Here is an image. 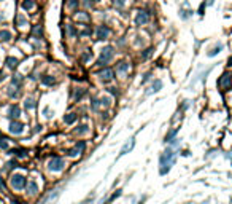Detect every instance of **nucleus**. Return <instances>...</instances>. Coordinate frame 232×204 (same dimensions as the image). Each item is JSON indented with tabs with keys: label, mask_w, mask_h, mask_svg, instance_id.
Returning a JSON list of instances; mask_svg holds the SVG:
<instances>
[{
	"label": "nucleus",
	"mask_w": 232,
	"mask_h": 204,
	"mask_svg": "<svg viewBox=\"0 0 232 204\" xmlns=\"http://www.w3.org/2000/svg\"><path fill=\"white\" fill-rule=\"evenodd\" d=\"M19 115H21L19 107H18V105H11V107H10V113H8V117L16 120V118H19Z\"/></svg>",
	"instance_id": "obj_11"
},
{
	"label": "nucleus",
	"mask_w": 232,
	"mask_h": 204,
	"mask_svg": "<svg viewBox=\"0 0 232 204\" xmlns=\"http://www.w3.org/2000/svg\"><path fill=\"white\" fill-rule=\"evenodd\" d=\"M87 131H89V126L87 124H81L80 129H76V134H86Z\"/></svg>",
	"instance_id": "obj_26"
},
{
	"label": "nucleus",
	"mask_w": 232,
	"mask_h": 204,
	"mask_svg": "<svg viewBox=\"0 0 232 204\" xmlns=\"http://www.w3.org/2000/svg\"><path fill=\"white\" fill-rule=\"evenodd\" d=\"M221 50H222V45H221V43H218V45H215V46H213V48H211L210 51H208V53H207V56H208V58H213V56H216V54L220 53Z\"/></svg>",
	"instance_id": "obj_12"
},
{
	"label": "nucleus",
	"mask_w": 232,
	"mask_h": 204,
	"mask_svg": "<svg viewBox=\"0 0 232 204\" xmlns=\"http://www.w3.org/2000/svg\"><path fill=\"white\" fill-rule=\"evenodd\" d=\"M150 22V13H148L146 10H140L137 13V16H135V24L137 26H145Z\"/></svg>",
	"instance_id": "obj_6"
},
{
	"label": "nucleus",
	"mask_w": 232,
	"mask_h": 204,
	"mask_svg": "<svg viewBox=\"0 0 232 204\" xmlns=\"http://www.w3.org/2000/svg\"><path fill=\"white\" fill-rule=\"evenodd\" d=\"M22 131H24V124H22L21 121H13L10 124V132L11 134H21Z\"/></svg>",
	"instance_id": "obj_8"
},
{
	"label": "nucleus",
	"mask_w": 232,
	"mask_h": 204,
	"mask_svg": "<svg viewBox=\"0 0 232 204\" xmlns=\"http://www.w3.org/2000/svg\"><path fill=\"white\" fill-rule=\"evenodd\" d=\"M48 168L51 171H54V172H61V171L65 168V161H64L62 158H53V160H49V163H48Z\"/></svg>",
	"instance_id": "obj_5"
},
{
	"label": "nucleus",
	"mask_w": 232,
	"mask_h": 204,
	"mask_svg": "<svg viewBox=\"0 0 232 204\" xmlns=\"http://www.w3.org/2000/svg\"><path fill=\"white\" fill-rule=\"evenodd\" d=\"M68 7H70L72 10H76L78 8V0H70V2H68Z\"/></svg>",
	"instance_id": "obj_31"
},
{
	"label": "nucleus",
	"mask_w": 232,
	"mask_h": 204,
	"mask_svg": "<svg viewBox=\"0 0 232 204\" xmlns=\"http://www.w3.org/2000/svg\"><path fill=\"white\" fill-rule=\"evenodd\" d=\"M127 70H129V64L124 62V61H121L118 66H116V72H118V73H126Z\"/></svg>",
	"instance_id": "obj_13"
},
{
	"label": "nucleus",
	"mask_w": 232,
	"mask_h": 204,
	"mask_svg": "<svg viewBox=\"0 0 232 204\" xmlns=\"http://www.w3.org/2000/svg\"><path fill=\"white\" fill-rule=\"evenodd\" d=\"M16 22H18V26H19V27L27 26V19H26L24 15H18V16H16Z\"/></svg>",
	"instance_id": "obj_20"
},
{
	"label": "nucleus",
	"mask_w": 232,
	"mask_h": 204,
	"mask_svg": "<svg viewBox=\"0 0 232 204\" xmlns=\"http://www.w3.org/2000/svg\"><path fill=\"white\" fill-rule=\"evenodd\" d=\"M11 204H21V203H19V201H13Z\"/></svg>",
	"instance_id": "obj_42"
},
{
	"label": "nucleus",
	"mask_w": 232,
	"mask_h": 204,
	"mask_svg": "<svg viewBox=\"0 0 232 204\" xmlns=\"http://www.w3.org/2000/svg\"><path fill=\"white\" fill-rule=\"evenodd\" d=\"M0 40H3V41H8V40H11V32L10 30H0Z\"/></svg>",
	"instance_id": "obj_17"
},
{
	"label": "nucleus",
	"mask_w": 232,
	"mask_h": 204,
	"mask_svg": "<svg viewBox=\"0 0 232 204\" xmlns=\"http://www.w3.org/2000/svg\"><path fill=\"white\" fill-rule=\"evenodd\" d=\"M150 77H151V73H146V75H145V78H143V83H146L148 80H150Z\"/></svg>",
	"instance_id": "obj_39"
},
{
	"label": "nucleus",
	"mask_w": 232,
	"mask_h": 204,
	"mask_svg": "<svg viewBox=\"0 0 232 204\" xmlns=\"http://www.w3.org/2000/svg\"><path fill=\"white\" fill-rule=\"evenodd\" d=\"M10 185H11V188H15V190H22V188L27 187V179L21 174H15L10 179Z\"/></svg>",
	"instance_id": "obj_3"
},
{
	"label": "nucleus",
	"mask_w": 232,
	"mask_h": 204,
	"mask_svg": "<svg viewBox=\"0 0 232 204\" xmlns=\"http://www.w3.org/2000/svg\"><path fill=\"white\" fill-rule=\"evenodd\" d=\"M75 120H76V113H68V115L64 117V123H65V124H72Z\"/></svg>",
	"instance_id": "obj_19"
},
{
	"label": "nucleus",
	"mask_w": 232,
	"mask_h": 204,
	"mask_svg": "<svg viewBox=\"0 0 232 204\" xmlns=\"http://www.w3.org/2000/svg\"><path fill=\"white\" fill-rule=\"evenodd\" d=\"M11 153L15 156H18V158H26L27 156V152L24 150V148H15V150H11Z\"/></svg>",
	"instance_id": "obj_16"
},
{
	"label": "nucleus",
	"mask_w": 232,
	"mask_h": 204,
	"mask_svg": "<svg viewBox=\"0 0 232 204\" xmlns=\"http://www.w3.org/2000/svg\"><path fill=\"white\" fill-rule=\"evenodd\" d=\"M151 54H153V48H148V50H145V53L142 54V59L145 61V59H148V58L151 56Z\"/></svg>",
	"instance_id": "obj_27"
},
{
	"label": "nucleus",
	"mask_w": 232,
	"mask_h": 204,
	"mask_svg": "<svg viewBox=\"0 0 232 204\" xmlns=\"http://www.w3.org/2000/svg\"><path fill=\"white\" fill-rule=\"evenodd\" d=\"M108 91L111 92V94H118V91H116V88H108Z\"/></svg>",
	"instance_id": "obj_38"
},
{
	"label": "nucleus",
	"mask_w": 232,
	"mask_h": 204,
	"mask_svg": "<svg viewBox=\"0 0 232 204\" xmlns=\"http://www.w3.org/2000/svg\"><path fill=\"white\" fill-rule=\"evenodd\" d=\"M177 132H178V129H175V131H172V132H169L165 136V140L164 142H172V139H173L175 136H177Z\"/></svg>",
	"instance_id": "obj_25"
},
{
	"label": "nucleus",
	"mask_w": 232,
	"mask_h": 204,
	"mask_svg": "<svg viewBox=\"0 0 232 204\" xmlns=\"http://www.w3.org/2000/svg\"><path fill=\"white\" fill-rule=\"evenodd\" d=\"M18 64H19V61H18L16 58H8V59H7V66L10 67V69L18 67Z\"/></svg>",
	"instance_id": "obj_21"
},
{
	"label": "nucleus",
	"mask_w": 232,
	"mask_h": 204,
	"mask_svg": "<svg viewBox=\"0 0 232 204\" xmlns=\"http://www.w3.org/2000/svg\"><path fill=\"white\" fill-rule=\"evenodd\" d=\"M115 7L116 8H124L126 7V0H115Z\"/></svg>",
	"instance_id": "obj_29"
},
{
	"label": "nucleus",
	"mask_w": 232,
	"mask_h": 204,
	"mask_svg": "<svg viewBox=\"0 0 232 204\" xmlns=\"http://www.w3.org/2000/svg\"><path fill=\"white\" fill-rule=\"evenodd\" d=\"M203 8H205V3H202V5H200V8H199V13H200V15H203Z\"/></svg>",
	"instance_id": "obj_40"
},
{
	"label": "nucleus",
	"mask_w": 232,
	"mask_h": 204,
	"mask_svg": "<svg viewBox=\"0 0 232 204\" xmlns=\"http://www.w3.org/2000/svg\"><path fill=\"white\" fill-rule=\"evenodd\" d=\"M110 35V29L106 26H99L97 27V40H105Z\"/></svg>",
	"instance_id": "obj_7"
},
{
	"label": "nucleus",
	"mask_w": 232,
	"mask_h": 204,
	"mask_svg": "<svg viewBox=\"0 0 232 204\" xmlns=\"http://www.w3.org/2000/svg\"><path fill=\"white\" fill-rule=\"evenodd\" d=\"M99 77H100L104 81H108V80H111V78L115 77V72L111 70V69H104L102 72H99Z\"/></svg>",
	"instance_id": "obj_9"
},
{
	"label": "nucleus",
	"mask_w": 232,
	"mask_h": 204,
	"mask_svg": "<svg viewBox=\"0 0 232 204\" xmlns=\"http://www.w3.org/2000/svg\"><path fill=\"white\" fill-rule=\"evenodd\" d=\"M24 107H26V110L34 109V107H35V101L30 99V97H29V99H26V101H24Z\"/></svg>",
	"instance_id": "obj_22"
},
{
	"label": "nucleus",
	"mask_w": 232,
	"mask_h": 204,
	"mask_svg": "<svg viewBox=\"0 0 232 204\" xmlns=\"http://www.w3.org/2000/svg\"><path fill=\"white\" fill-rule=\"evenodd\" d=\"M0 148H8L7 139H0Z\"/></svg>",
	"instance_id": "obj_32"
},
{
	"label": "nucleus",
	"mask_w": 232,
	"mask_h": 204,
	"mask_svg": "<svg viewBox=\"0 0 232 204\" xmlns=\"http://www.w3.org/2000/svg\"><path fill=\"white\" fill-rule=\"evenodd\" d=\"M84 89H83V88H78V89L75 91V99H81V97H83V94H84Z\"/></svg>",
	"instance_id": "obj_28"
},
{
	"label": "nucleus",
	"mask_w": 232,
	"mask_h": 204,
	"mask_svg": "<svg viewBox=\"0 0 232 204\" xmlns=\"http://www.w3.org/2000/svg\"><path fill=\"white\" fill-rule=\"evenodd\" d=\"M173 163H175V152H173V147H169L161 156V171L159 172L162 175H165L170 171V166Z\"/></svg>",
	"instance_id": "obj_1"
},
{
	"label": "nucleus",
	"mask_w": 232,
	"mask_h": 204,
	"mask_svg": "<svg viewBox=\"0 0 232 204\" xmlns=\"http://www.w3.org/2000/svg\"><path fill=\"white\" fill-rule=\"evenodd\" d=\"M80 153H81V150H80L78 147H75V148H72V150H68L67 155H68V156H78Z\"/></svg>",
	"instance_id": "obj_24"
},
{
	"label": "nucleus",
	"mask_w": 232,
	"mask_h": 204,
	"mask_svg": "<svg viewBox=\"0 0 232 204\" xmlns=\"http://www.w3.org/2000/svg\"><path fill=\"white\" fill-rule=\"evenodd\" d=\"M41 81H43V85H54V78L49 77V75H45L41 78Z\"/></svg>",
	"instance_id": "obj_23"
},
{
	"label": "nucleus",
	"mask_w": 232,
	"mask_h": 204,
	"mask_svg": "<svg viewBox=\"0 0 232 204\" xmlns=\"http://www.w3.org/2000/svg\"><path fill=\"white\" fill-rule=\"evenodd\" d=\"M43 113H45V117H51V110H49V107H45V110H43Z\"/></svg>",
	"instance_id": "obj_36"
},
{
	"label": "nucleus",
	"mask_w": 232,
	"mask_h": 204,
	"mask_svg": "<svg viewBox=\"0 0 232 204\" xmlns=\"http://www.w3.org/2000/svg\"><path fill=\"white\" fill-rule=\"evenodd\" d=\"M27 191H29V194H35L37 191H38V185H37L35 182H30L29 185H27Z\"/></svg>",
	"instance_id": "obj_18"
},
{
	"label": "nucleus",
	"mask_w": 232,
	"mask_h": 204,
	"mask_svg": "<svg viewBox=\"0 0 232 204\" xmlns=\"http://www.w3.org/2000/svg\"><path fill=\"white\" fill-rule=\"evenodd\" d=\"M76 18H78L80 21H87V19H89V16H87V15H78Z\"/></svg>",
	"instance_id": "obj_34"
},
{
	"label": "nucleus",
	"mask_w": 232,
	"mask_h": 204,
	"mask_svg": "<svg viewBox=\"0 0 232 204\" xmlns=\"http://www.w3.org/2000/svg\"><path fill=\"white\" fill-rule=\"evenodd\" d=\"M21 7H22V10H32V8L35 7V3H34V0H22V3H21Z\"/></svg>",
	"instance_id": "obj_15"
},
{
	"label": "nucleus",
	"mask_w": 232,
	"mask_h": 204,
	"mask_svg": "<svg viewBox=\"0 0 232 204\" xmlns=\"http://www.w3.org/2000/svg\"><path fill=\"white\" fill-rule=\"evenodd\" d=\"M100 105H105V107H108L110 105V97H102V99H99Z\"/></svg>",
	"instance_id": "obj_30"
},
{
	"label": "nucleus",
	"mask_w": 232,
	"mask_h": 204,
	"mask_svg": "<svg viewBox=\"0 0 232 204\" xmlns=\"http://www.w3.org/2000/svg\"><path fill=\"white\" fill-rule=\"evenodd\" d=\"M231 85H232V75L231 73H222L221 75V78L218 80V86H220V89L221 91H227L231 88Z\"/></svg>",
	"instance_id": "obj_4"
},
{
	"label": "nucleus",
	"mask_w": 232,
	"mask_h": 204,
	"mask_svg": "<svg viewBox=\"0 0 232 204\" xmlns=\"http://www.w3.org/2000/svg\"><path fill=\"white\" fill-rule=\"evenodd\" d=\"M118 196H121V190H118V191H116V193L113 194V196H111V198L108 199V201L111 203V201H113V199H116V198H118Z\"/></svg>",
	"instance_id": "obj_33"
},
{
	"label": "nucleus",
	"mask_w": 232,
	"mask_h": 204,
	"mask_svg": "<svg viewBox=\"0 0 232 204\" xmlns=\"http://www.w3.org/2000/svg\"><path fill=\"white\" fill-rule=\"evenodd\" d=\"M34 35H41V27L37 26L35 29H34Z\"/></svg>",
	"instance_id": "obj_35"
},
{
	"label": "nucleus",
	"mask_w": 232,
	"mask_h": 204,
	"mask_svg": "<svg viewBox=\"0 0 232 204\" xmlns=\"http://www.w3.org/2000/svg\"><path fill=\"white\" fill-rule=\"evenodd\" d=\"M227 66H232V56L229 58V61H227Z\"/></svg>",
	"instance_id": "obj_41"
},
{
	"label": "nucleus",
	"mask_w": 232,
	"mask_h": 204,
	"mask_svg": "<svg viewBox=\"0 0 232 204\" xmlns=\"http://www.w3.org/2000/svg\"><path fill=\"white\" fill-rule=\"evenodd\" d=\"M16 161H10V163H8V168H16Z\"/></svg>",
	"instance_id": "obj_37"
},
{
	"label": "nucleus",
	"mask_w": 232,
	"mask_h": 204,
	"mask_svg": "<svg viewBox=\"0 0 232 204\" xmlns=\"http://www.w3.org/2000/svg\"><path fill=\"white\" fill-rule=\"evenodd\" d=\"M113 56H115V48L113 46H105V48L102 50L99 59H97V66H100V67L106 66V64L113 59Z\"/></svg>",
	"instance_id": "obj_2"
},
{
	"label": "nucleus",
	"mask_w": 232,
	"mask_h": 204,
	"mask_svg": "<svg viewBox=\"0 0 232 204\" xmlns=\"http://www.w3.org/2000/svg\"><path fill=\"white\" fill-rule=\"evenodd\" d=\"M134 145H135V140H134V139H131V140H129V142L126 143V145H124V147L121 148V152H119V156H124L127 152H131L132 148H134Z\"/></svg>",
	"instance_id": "obj_10"
},
{
	"label": "nucleus",
	"mask_w": 232,
	"mask_h": 204,
	"mask_svg": "<svg viewBox=\"0 0 232 204\" xmlns=\"http://www.w3.org/2000/svg\"><path fill=\"white\" fill-rule=\"evenodd\" d=\"M161 88H162V81H161V80H156L154 83H153V86L150 88V91H148L146 94H151V92H157V91H161Z\"/></svg>",
	"instance_id": "obj_14"
}]
</instances>
